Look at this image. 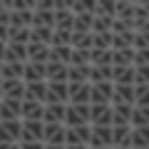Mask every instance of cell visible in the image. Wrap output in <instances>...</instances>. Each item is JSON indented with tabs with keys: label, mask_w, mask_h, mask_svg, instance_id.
<instances>
[{
	"label": "cell",
	"mask_w": 149,
	"mask_h": 149,
	"mask_svg": "<svg viewBox=\"0 0 149 149\" xmlns=\"http://www.w3.org/2000/svg\"><path fill=\"white\" fill-rule=\"evenodd\" d=\"M27 62H47L50 57V47L47 45H37V42H27Z\"/></svg>",
	"instance_id": "obj_16"
},
{
	"label": "cell",
	"mask_w": 149,
	"mask_h": 149,
	"mask_svg": "<svg viewBox=\"0 0 149 149\" xmlns=\"http://www.w3.org/2000/svg\"><path fill=\"white\" fill-rule=\"evenodd\" d=\"M30 27H50V30H55V13L35 10L32 13V25Z\"/></svg>",
	"instance_id": "obj_23"
},
{
	"label": "cell",
	"mask_w": 149,
	"mask_h": 149,
	"mask_svg": "<svg viewBox=\"0 0 149 149\" xmlns=\"http://www.w3.org/2000/svg\"><path fill=\"white\" fill-rule=\"evenodd\" d=\"M90 85L97 82H112V67H90Z\"/></svg>",
	"instance_id": "obj_29"
},
{
	"label": "cell",
	"mask_w": 149,
	"mask_h": 149,
	"mask_svg": "<svg viewBox=\"0 0 149 149\" xmlns=\"http://www.w3.org/2000/svg\"><path fill=\"white\" fill-rule=\"evenodd\" d=\"M112 149V127H90V142L87 149Z\"/></svg>",
	"instance_id": "obj_2"
},
{
	"label": "cell",
	"mask_w": 149,
	"mask_h": 149,
	"mask_svg": "<svg viewBox=\"0 0 149 149\" xmlns=\"http://www.w3.org/2000/svg\"><path fill=\"white\" fill-rule=\"evenodd\" d=\"M95 15H102V17H114V3H97Z\"/></svg>",
	"instance_id": "obj_38"
},
{
	"label": "cell",
	"mask_w": 149,
	"mask_h": 149,
	"mask_svg": "<svg viewBox=\"0 0 149 149\" xmlns=\"http://www.w3.org/2000/svg\"><path fill=\"white\" fill-rule=\"evenodd\" d=\"M70 47L72 50H92V32L90 35L72 32V35H70Z\"/></svg>",
	"instance_id": "obj_30"
},
{
	"label": "cell",
	"mask_w": 149,
	"mask_h": 149,
	"mask_svg": "<svg viewBox=\"0 0 149 149\" xmlns=\"http://www.w3.org/2000/svg\"><path fill=\"white\" fill-rule=\"evenodd\" d=\"M134 107H149V85H134Z\"/></svg>",
	"instance_id": "obj_33"
},
{
	"label": "cell",
	"mask_w": 149,
	"mask_h": 149,
	"mask_svg": "<svg viewBox=\"0 0 149 149\" xmlns=\"http://www.w3.org/2000/svg\"><path fill=\"white\" fill-rule=\"evenodd\" d=\"M42 144H47V147H65V124H45L42 127Z\"/></svg>",
	"instance_id": "obj_5"
},
{
	"label": "cell",
	"mask_w": 149,
	"mask_h": 149,
	"mask_svg": "<svg viewBox=\"0 0 149 149\" xmlns=\"http://www.w3.org/2000/svg\"><path fill=\"white\" fill-rule=\"evenodd\" d=\"M129 149H149V127H137L129 132Z\"/></svg>",
	"instance_id": "obj_15"
},
{
	"label": "cell",
	"mask_w": 149,
	"mask_h": 149,
	"mask_svg": "<svg viewBox=\"0 0 149 149\" xmlns=\"http://www.w3.org/2000/svg\"><path fill=\"white\" fill-rule=\"evenodd\" d=\"M10 119H20V102L0 97V122H10Z\"/></svg>",
	"instance_id": "obj_10"
},
{
	"label": "cell",
	"mask_w": 149,
	"mask_h": 149,
	"mask_svg": "<svg viewBox=\"0 0 149 149\" xmlns=\"http://www.w3.org/2000/svg\"><path fill=\"white\" fill-rule=\"evenodd\" d=\"M0 129L8 134V137L13 139V142L17 144V139H20V119H10V122H0Z\"/></svg>",
	"instance_id": "obj_34"
},
{
	"label": "cell",
	"mask_w": 149,
	"mask_h": 149,
	"mask_svg": "<svg viewBox=\"0 0 149 149\" xmlns=\"http://www.w3.org/2000/svg\"><path fill=\"white\" fill-rule=\"evenodd\" d=\"M3 62H27V50H25V45L5 42V57H3Z\"/></svg>",
	"instance_id": "obj_14"
},
{
	"label": "cell",
	"mask_w": 149,
	"mask_h": 149,
	"mask_svg": "<svg viewBox=\"0 0 149 149\" xmlns=\"http://www.w3.org/2000/svg\"><path fill=\"white\" fill-rule=\"evenodd\" d=\"M112 107V127H124L132 117V104H109Z\"/></svg>",
	"instance_id": "obj_13"
},
{
	"label": "cell",
	"mask_w": 149,
	"mask_h": 149,
	"mask_svg": "<svg viewBox=\"0 0 149 149\" xmlns=\"http://www.w3.org/2000/svg\"><path fill=\"white\" fill-rule=\"evenodd\" d=\"M0 42H8V27L0 25Z\"/></svg>",
	"instance_id": "obj_40"
},
{
	"label": "cell",
	"mask_w": 149,
	"mask_h": 149,
	"mask_svg": "<svg viewBox=\"0 0 149 149\" xmlns=\"http://www.w3.org/2000/svg\"><path fill=\"white\" fill-rule=\"evenodd\" d=\"M70 55H72V47H70V45H65V47H50V57H47V62L67 65V62H70Z\"/></svg>",
	"instance_id": "obj_28"
},
{
	"label": "cell",
	"mask_w": 149,
	"mask_h": 149,
	"mask_svg": "<svg viewBox=\"0 0 149 149\" xmlns=\"http://www.w3.org/2000/svg\"><path fill=\"white\" fill-rule=\"evenodd\" d=\"M50 40H52V30L50 27H30V42L47 45L50 47Z\"/></svg>",
	"instance_id": "obj_27"
},
{
	"label": "cell",
	"mask_w": 149,
	"mask_h": 149,
	"mask_svg": "<svg viewBox=\"0 0 149 149\" xmlns=\"http://www.w3.org/2000/svg\"><path fill=\"white\" fill-rule=\"evenodd\" d=\"M42 107L40 102H32V100H22L20 102V117L25 122H42Z\"/></svg>",
	"instance_id": "obj_7"
},
{
	"label": "cell",
	"mask_w": 149,
	"mask_h": 149,
	"mask_svg": "<svg viewBox=\"0 0 149 149\" xmlns=\"http://www.w3.org/2000/svg\"><path fill=\"white\" fill-rule=\"evenodd\" d=\"M65 127L77 129L90 124V104H67L65 107Z\"/></svg>",
	"instance_id": "obj_1"
},
{
	"label": "cell",
	"mask_w": 149,
	"mask_h": 149,
	"mask_svg": "<svg viewBox=\"0 0 149 149\" xmlns=\"http://www.w3.org/2000/svg\"><path fill=\"white\" fill-rule=\"evenodd\" d=\"M112 20H114V17H102V15H95V20H92V35H104V32H109Z\"/></svg>",
	"instance_id": "obj_32"
},
{
	"label": "cell",
	"mask_w": 149,
	"mask_h": 149,
	"mask_svg": "<svg viewBox=\"0 0 149 149\" xmlns=\"http://www.w3.org/2000/svg\"><path fill=\"white\" fill-rule=\"evenodd\" d=\"M134 62V50H119V52H112V67H132Z\"/></svg>",
	"instance_id": "obj_24"
},
{
	"label": "cell",
	"mask_w": 149,
	"mask_h": 149,
	"mask_svg": "<svg viewBox=\"0 0 149 149\" xmlns=\"http://www.w3.org/2000/svg\"><path fill=\"white\" fill-rule=\"evenodd\" d=\"M17 149H45L42 142H27V144H17Z\"/></svg>",
	"instance_id": "obj_39"
},
{
	"label": "cell",
	"mask_w": 149,
	"mask_h": 149,
	"mask_svg": "<svg viewBox=\"0 0 149 149\" xmlns=\"http://www.w3.org/2000/svg\"><path fill=\"white\" fill-rule=\"evenodd\" d=\"M132 40H134V32H124V35H112L109 50H112V52L127 50V47H132Z\"/></svg>",
	"instance_id": "obj_26"
},
{
	"label": "cell",
	"mask_w": 149,
	"mask_h": 149,
	"mask_svg": "<svg viewBox=\"0 0 149 149\" xmlns=\"http://www.w3.org/2000/svg\"><path fill=\"white\" fill-rule=\"evenodd\" d=\"M90 65L87 67H67V82H77V85H90Z\"/></svg>",
	"instance_id": "obj_25"
},
{
	"label": "cell",
	"mask_w": 149,
	"mask_h": 149,
	"mask_svg": "<svg viewBox=\"0 0 149 149\" xmlns=\"http://www.w3.org/2000/svg\"><path fill=\"white\" fill-rule=\"evenodd\" d=\"M67 104H45L42 107V124H62Z\"/></svg>",
	"instance_id": "obj_9"
},
{
	"label": "cell",
	"mask_w": 149,
	"mask_h": 149,
	"mask_svg": "<svg viewBox=\"0 0 149 149\" xmlns=\"http://www.w3.org/2000/svg\"><path fill=\"white\" fill-rule=\"evenodd\" d=\"M104 149H109V147H104Z\"/></svg>",
	"instance_id": "obj_46"
},
{
	"label": "cell",
	"mask_w": 149,
	"mask_h": 149,
	"mask_svg": "<svg viewBox=\"0 0 149 149\" xmlns=\"http://www.w3.org/2000/svg\"><path fill=\"white\" fill-rule=\"evenodd\" d=\"M92 20H95V15H90V13L74 15V20H72V32H80V35H90V32H92Z\"/></svg>",
	"instance_id": "obj_19"
},
{
	"label": "cell",
	"mask_w": 149,
	"mask_h": 149,
	"mask_svg": "<svg viewBox=\"0 0 149 149\" xmlns=\"http://www.w3.org/2000/svg\"><path fill=\"white\" fill-rule=\"evenodd\" d=\"M65 149H87V147H65Z\"/></svg>",
	"instance_id": "obj_44"
},
{
	"label": "cell",
	"mask_w": 149,
	"mask_h": 149,
	"mask_svg": "<svg viewBox=\"0 0 149 149\" xmlns=\"http://www.w3.org/2000/svg\"><path fill=\"white\" fill-rule=\"evenodd\" d=\"M32 25V10H22V13H10V20H8V27H15V30H22V27Z\"/></svg>",
	"instance_id": "obj_21"
},
{
	"label": "cell",
	"mask_w": 149,
	"mask_h": 149,
	"mask_svg": "<svg viewBox=\"0 0 149 149\" xmlns=\"http://www.w3.org/2000/svg\"><path fill=\"white\" fill-rule=\"evenodd\" d=\"M112 85H134V67H112Z\"/></svg>",
	"instance_id": "obj_18"
},
{
	"label": "cell",
	"mask_w": 149,
	"mask_h": 149,
	"mask_svg": "<svg viewBox=\"0 0 149 149\" xmlns=\"http://www.w3.org/2000/svg\"><path fill=\"white\" fill-rule=\"evenodd\" d=\"M109 42H112V32L92 35V50H109Z\"/></svg>",
	"instance_id": "obj_36"
},
{
	"label": "cell",
	"mask_w": 149,
	"mask_h": 149,
	"mask_svg": "<svg viewBox=\"0 0 149 149\" xmlns=\"http://www.w3.org/2000/svg\"><path fill=\"white\" fill-rule=\"evenodd\" d=\"M134 85H149V65L134 67Z\"/></svg>",
	"instance_id": "obj_37"
},
{
	"label": "cell",
	"mask_w": 149,
	"mask_h": 149,
	"mask_svg": "<svg viewBox=\"0 0 149 149\" xmlns=\"http://www.w3.org/2000/svg\"><path fill=\"white\" fill-rule=\"evenodd\" d=\"M45 95H47V82H25V97L22 100L45 104Z\"/></svg>",
	"instance_id": "obj_12"
},
{
	"label": "cell",
	"mask_w": 149,
	"mask_h": 149,
	"mask_svg": "<svg viewBox=\"0 0 149 149\" xmlns=\"http://www.w3.org/2000/svg\"><path fill=\"white\" fill-rule=\"evenodd\" d=\"M90 65V50H72L67 67H87Z\"/></svg>",
	"instance_id": "obj_31"
},
{
	"label": "cell",
	"mask_w": 149,
	"mask_h": 149,
	"mask_svg": "<svg viewBox=\"0 0 149 149\" xmlns=\"http://www.w3.org/2000/svg\"><path fill=\"white\" fill-rule=\"evenodd\" d=\"M109 104H132L134 107V85H114Z\"/></svg>",
	"instance_id": "obj_8"
},
{
	"label": "cell",
	"mask_w": 149,
	"mask_h": 149,
	"mask_svg": "<svg viewBox=\"0 0 149 149\" xmlns=\"http://www.w3.org/2000/svg\"><path fill=\"white\" fill-rule=\"evenodd\" d=\"M90 67H112V50H90Z\"/></svg>",
	"instance_id": "obj_20"
},
{
	"label": "cell",
	"mask_w": 149,
	"mask_h": 149,
	"mask_svg": "<svg viewBox=\"0 0 149 149\" xmlns=\"http://www.w3.org/2000/svg\"><path fill=\"white\" fill-rule=\"evenodd\" d=\"M45 104H67V82H47Z\"/></svg>",
	"instance_id": "obj_6"
},
{
	"label": "cell",
	"mask_w": 149,
	"mask_h": 149,
	"mask_svg": "<svg viewBox=\"0 0 149 149\" xmlns=\"http://www.w3.org/2000/svg\"><path fill=\"white\" fill-rule=\"evenodd\" d=\"M22 67H25V62H3L0 80H22Z\"/></svg>",
	"instance_id": "obj_17"
},
{
	"label": "cell",
	"mask_w": 149,
	"mask_h": 149,
	"mask_svg": "<svg viewBox=\"0 0 149 149\" xmlns=\"http://www.w3.org/2000/svg\"><path fill=\"white\" fill-rule=\"evenodd\" d=\"M0 97L22 102V97H25V82L22 80H0Z\"/></svg>",
	"instance_id": "obj_4"
},
{
	"label": "cell",
	"mask_w": 149,
	"mask_h": 149,
	"mask_svg": "<svg viewBox=\"0 0 149 149\" xmlns=\"http://www.w3.org/2000/svg\"><path fill=\"white\" fill-rule=\"evenodd\" d=\"M22 82H45V62H25Z\"/></svg>",
	"instance_id": "obj_11"
},
{
	"label": "cell",
	"mask_w": 149,
	"mask_h": 149,
	"mask_svg": "<svg viewBox=\"0 0 149 149\" xmlns=\"http://www.w3.org/2000/svg\"><path fill=\"white\" fill-rule=\"evenodd\" d=\"M0 67H3V62H0Z\"/></svg>",
	"instance_id": "obj_45"
},
{
	"label": "cell",
	"mask_w": 149,
	"mask_h": 149,
	"mask_svg": "<svg viewBox=\"0 0 149 149\" xmlns=\"http://www.w3.org/2000/svg\"><path fill=\"white\" fill-rule=\"evenodd\" d=\"M70 35H72V32L52 30V40H50V47H65V45H70Z\"/></svg>",
	"instance_id": "obj_35"
},
{
	"label": "cell",
	"mask_w": 149,
	"mask_h": 149,
	"mask_svg": "<svg viewBox=\"0 0 149 149\" xmlns=\"http://www.w3.org/2000/svg\"><path fill=\"white\" fill-rule=\"evenodd\" d=\"M45 149H65V147H47V144H45Z\"/></svg>",
	"instance_id": "obj_43"
},
{
	"label": "cell",
	"mask_w": 149,
	"mask_h": 149,
	"mask_svg": "<svg viewBox=\"0 0 149 149\" xmlns=\"http://www.w3.org/2000/svg\"><path fill=\"white\" fill-rule=\"evenodd\" d=\"M129 127H149V107H132V117H129Z\"/></svg>",
	"instance_id": "obj_22"
},
{
	"label": "cell",
	"mask_w": 149,
	"mask_h": 149,
	"mask_svg": "<svg viewBox=\"0 0 149 149\" xmlns=\"http://www.w3.org/2000/svg\"><path fill=\"white\" fill-rule=\"evenodd\" d=\"M3 57H5V42H0V62H3Z\"/></svg>",
	"instance_id": "obj_41"
},
{
	"label": "cell",
	"mask_w": 149,
	"mask_h": 149,
	"mask_svg": "<svg viewBox=\"0 0 149 149\" xmlns=\"http://www.w3.org/2000/svg\"><path fill=\"white\" fill-rule=\"evenodd\" d=\"M0 149H17V144H0Z\"/></svg>",
	"instance_id": "obj_42"
},
{
	"label": "cell",
	"mask_w": 149,
	"mask_h": 149,
	"mask_svg": "<svg viewBox=\"0 0 149 149\" xmlns=\"http://www.w3.org/2000/svg\"><path fill=\"white\" fill-rule=\"evenodd\" d=\"M90 127H112L109 104H90Z\"/></svg>",
	"instance_id": "obj_3"
}]
</instances>
